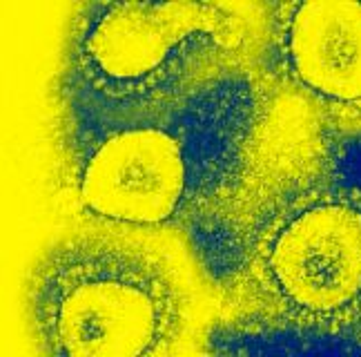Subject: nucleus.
I'll return each instance as SVG.
<instances>
[{"label": "nucleus", "mask_w": 361, "mask_h": 357, "mask_svg": "<svg viewBox=\"0 0 361 357\" xmlns=\"http://www.w3.org/2000/svg\"><path fill=\"white\" fill-rule=\"evenodd\" d=\"M25 310L40 353L54 357H149L183 333L178 277L145 243L74 235L47 248L27 279Z\"/></svg>", "instance_id": "f257e3e1"}, {"label": "nucleus", "mask_w": 361, "mask_h": 357, "mask_svg": "<svg viewBox=\"0 0 361 357\" xmlns=\"http://www.w3.org/2000/svg\"><path fill=\"white\" fill-rule=\"evenodd\" d=\"M183 99H109L63 78V143L74 201L92 222L161 230L183 208Z\"/></svg>", "instance_id": "f03ea898"}, {"label": "nucleus", "mask_w": 361, "mask_h": 357, "mask_svg": "<svg viewBox=\"0 0 361 357\" xmlns=\"http://www.w3.org/2000/svg\"><path fill=\"white\" fill-rule=\"evenodd\" d=\"M263 310L314 331L361 322V188L312 181L276 197L243 246Z\"/></svg>", "instance_id": "7ed1b4c3"}, {"label": "nucleus", "mask_w": 361, "mask_h": 357, "mask_svg": "<svg viewBox=\"0 0 361 357\" xmlns=\"http://www.w3.org/2000/svg\"><path fill=\"white\" fill-rule=\"evenodd\" d=\"M230 38V16L207 3H90L72 23L65 80L109 99H183Z\"/></svg>", "instance_id": "20e7f679"}, {"label": "nucleus", "mask_w": 361, "mask_h": 357, "mask_svg": "<svg viewBox=\"0 0 361 357\" xmlns=\"http://www.w3.org/2000/svg\"><path fill=\"white\" fill-rule=\"evenodd\" d=\"M281 74L332 126L361 132V0H305L274 9Z\"/></svg>", "instance_id": "39448f33"}]
</instances>
